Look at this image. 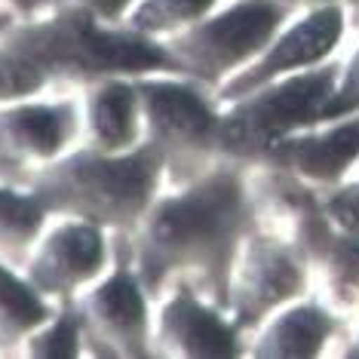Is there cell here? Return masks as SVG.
Returning a JSON list of instances; mask_svg holds the SVG:
<instances>
[{"label":"cell","instance_id":"7a4b0ae2","mask_svg":"<svg viewBox=\"0 0 359 359\" xmlns=\"http://www.w3.org/2000/svg\"><path fill=\"white\" fill-rule=\"evenodd\" d=\"M163 166L154 144L123 154L83 148L46 163L31 182V194L46 212L133 233L154 206Z\"/></svg>","mask_w":359,"mask_h":359},{"label":"cell","instance_id":"4fadbf2b","mask_svg":"<svg viewBox=\"0 0 359 359\" xmlns=\"http://www.w3.org/2000/svg\"><path fill=\"white\" fill-rule=\"evenodd\" d=\"M236 325L227 323L215 307L203 304L197 292L178 285L175 295L163 304L157 332H154V353L157 356H236L240 338Z\"/></svg>","mask_w":359,"mask_h":359},{"label":"cell","instance_id":"8992f818","mask_svg":"<svg viewBox=\"0 0 359 359\" xmlns=\"http://www.w3.org/2000/svg\"><path fill=\"white\" fill-rule=\"evenodd\" d=\"M307 289V258L295 243L252 231L243 240L227 280L224 307L236 332L258 329L283 304Z\"/></svg>","mask_w":359,"mask_h":359},{"label":"cell","instance_id":"52a82bcc","mask_svg":"<svg viewBox=\"0 0 359 359\" xmlns=\"http://www.w3.org/2000/svg\"><path fill=\"white\" fill-rule=\"evenodd\" d=\"M142 95V120L148 126V144L163 154V163L175 169L197 163L206 154H215L218 114L206 95L191 83L178 80H135Z\"/></svg>","mask_w":359,"mask_h":359},{"label":"cell","instance_id":"30bf717a","mask_svg":"<svg viewBox=\"0 0 359 359\" xmlns=\"http://www.w3.org/2000/svg\"><path fill=\"white\" fill-rule=\"evenodd\" d=\"M104 267V233L99 224L68 218L37 240L28 255V276L40 295H74L80 285L93 283Z\"/></svg>","mask_w":359,"mask_h":359},{"label":"cell","instance_id":"5b68a950","mask_svg":"<svg viewBox=\"0 0 359 359\" xmlns=\"http://www.w3.org/2000/svg\"><path fill=\"white\" fill-rule=\"evenodd\" d=\"M292 6L283 0H236L215 15L169 34L166 50L178 74L206 86H222L249 62H255L280 34Z\"/></svg>","mask_w":359,"mask_h":359},{"label":"cell","instance_id":"603a6c76","mask_svg":"<svg viewBox=\"0 0 359 359\" xmlns=\"http://www.w3.org/2000/svg\"><path fill=\"white\" fill-rule=\"evenodd\" d=\"M135 0H71V6H80V10L93 13L95 19L102 22H117Z\"/></svg>","mask_w":359,"mask_h":359},{"label":"cell","instance_id":"3957f363","mask_svg":"<svg viewBox=\"0 0 359 359\" xmlns=\"http://www.w3.org/2000/svg\"><path fill=\"white\" fill-rule=\"evenodd\" d=\"M4 40L37 59L53 77H74L83 83L151 71L178 74L166 43H157L133 28H108V22L80 6L59 10L43 22L19 25L4 34Z\"/></svg>","mask_w":359,"mask_h":359},{"label":"cell","instance_id":"d4e9b609","mask_svg":"<svg viewBox=\"0 0 359 359\" xmlns=\"http://www.w3.org/2000/svg\"><path fill=\"white\" fill-rule=\"evenodd\" d=\"M347 356H359V332H356L353 344H350V347H347Z\"/></svg>","mask_w":359,"mask_h":359},{"label":"cell","instance_id":"9c48e42d","mask_svg":"<svg viewBox=\"0 0 359 359\" xmlns=\"http://www.w3.org/2000/svg\"><path fill=\"white\" fill-rule=\"evenodd\" d=\"M344 37V10L338 4H325L310 10L304 19L285 28L283 34L271 40L264 53L255 62H249L243 71H236L231 80L218 86V99L236 102L255 89L273 83L289 71H307L323 65L334 53V46Z\"/></svg>","mask_w":359,"mask_h":359},{"label":"cell","instance_id":"e0dca14e","mask_svg":"<svg viewBox=\"0 0 359 359\" xmlns=\"http://www.w3.org/2000/svg\"><path fill=\"white\" fill-rule=\"evenodd\" d=\"M43 218L46 206L34 194H15L0 187V261L22 264L37 246Z\"/></svg>","mask_w":359,"mask_h":359},{"label":"cell","instance_id":"277c9868","mask_svg":"<svg viewBox=\"0 0 359 359\" xmlns=\"http://www.w3.org/2000/svg\"><path fill=\"white\" fill-rule=\"evenodd\" d=\"M344 65L329 62L298 77L273 80L231 102V111L218 117L215 154L231 163H261L289 135L323 123Z\"/></svg>","mask_w":359,"mask_h":359},{"label":"cell","instance_id":"5bb4252c","mask_svg":"<svg viewBox=\"0 0 359 359\" xmlns=\"http://www.w3.org/2000/svg\"><path fill=\"white\" fill-rule=\"evenodd\" d=\"M142 129V95L135 80H95L86 89V138L104 154L133 151Z\"/></svg>","mask_w":359,"mask_h":359},{"label":"cell","instance_id":"7402d4cb","mask_svg":"<svg viewBox=\"0 0 359 359\" xmlns=\"http://www.w3.org/2000/svg\"><path fill=\"white\" fill-rule=\"evenodd\" d=\"M353 114H359V50L353 53V59L341 68V80L323 111V123L341 120V117H353Z\"/></svg>","mask_w":359,"mask_h":359},{"label":"cell","instance_id":"cb8c5ba5","mask_svg":"<svg viewBox=\"0 0 359 359\" xmlns=\"http://www.w3.org/2000/svg\"><path fill=\"white\" fill-rule=\"evenodd\" d=\"M289 6H301V4H310V6H325V4H341V0H283Z\"/></svg>","mask_w":359,"mask_h":359},{"label":"cell","instance_id":"7c38bea8","mask_svg":"<svg viewBox=\"0 0 359 359\" xmlns=\"http://www.w3.org/2000/svg\"><path fill=\"white\" fill-rule=\"evenodd\" d=\"M320 133H295L271 148L264 166L298 178L310 187H334L359 160V114L329 120Z\"/></svg>","mask_w":359,"mask_h":359},{"label":"cell","instance_id":"ba28073f","mask_svg":"<svg viewBox=\"0 0 359 359\" xmlns=\"http://www.w3.org/2000/svg\"><path fill=\"white\" fill-rule=\"evenodd\" d=\"M129 252H117V267L102 285L80 301L77 316L83 341L99 356H148L154 353L144 285L129 271Z\"/></svg>","mask_w":359,"mask_h":359},{"label":"cell","instance_id":"44dd1931","mask_svg":"<svg viewBox=\"0 0 359 359\" xmlns=\"http://www.w3.org/2000/svg\"><path fill=\"white\" fill-rule=\"evenodd\" d=\"M323 212L329 222L350 236H359V182L356 184H334L320 197Z\"/></svg>","mask_w":359,"mask_h":359},{"label":"cell","instance_id":"6da1fadb","mask_svg":"<svg viewBox=\"0 0 359 359\" xmlns=\"http://www.w3.org/2000/svg\"><path fill=\"white\" fill-rule=\"evenodd\" d=\"M236 166L200 175L182 194L154 203L138 222L133 258L144 292H160L169 276H203L224 304L236 252L255 222L252 194Z\"/></svg>","mask_w":359,"mask_h":359},{"label":"cell","instance_id":"d6986e66","mask_svg":"<svg viewBox=\"0 0 359 359\" xmlns=\"http://www.w3.org/2000/svg\"><path fill=\"white\" fill-rule=\"evenodd\" d=\"M50 71L19 46L0 40V104L22 102L50 83Z\"/></svg>","mask_w":359,"mask_h":359},{"label":"cell","instance_id":"ffe728a7","mask_svg":"<svg viewBox=\"0 0 359 359\" xmlns=\"http://www.w3.org/2000/svg\"><path fill=\"white\" fill-rule=\"evenodd\" d=\"M80 341H83V329H80L77 310H65L55 320H46L40 329L25 341L31 356L43 359H74L80 353Z\"/></svg>","mask_w":359,"mask_h":359},{"label":"cell","instance_id":"2e32d148","mask_svg":"<svg viewBox=\"0 0 359 359\" xmlns=\"http://www.w3.org/2000/svg\"><path fill=\"white\" fill-rule=\"evenodd\" d=\"M50 320V307L28 280H19L0 261V344L13 347L34 334Z\"/></svg>","mask_w":359,"mask_h":359},{"label":"cell","instance_id":"ac0fdd59","mask_svg":"<svg viewBox=\"0 0 359 359\" xmlns=\"http://www.w3.org/2000/svg\"><path fill=\"white\" fill-rule=\"evenodd\" d=\"M215 6V0H138L135 10L129 13L126 28L138 31V34L160 37V34H175Z\"/></svg>","mask_w":359,"mask_h":359},{"label":"cell","instance_id":"8fae6325","mask_svg":"<svg viewBox=\"0 0 359 359\" xmlns=\"http://www.w3.org/2000/svg\"><path fill=\"white\" fill-rule=\"evenodd\" d=\"M80 129L77 102H6L0 104V163H53Z\"/></svg>","mask_w":359,"mask_h":359},{"label":"cell","instance_id":"9a60e30c","mask_svg":"<svg viewBox=\"0 0 359 359\" xmlns=\"http://www.w3.org/2000/svg\"><path fill=\"white\" fill-rule=\"evenodd\" d=\"M338 329V320L316 301L292 304L258 325L252 353L273 359H310L320 356L323 347Z\"/></svg>","mask_w":359,"mask_h":359}]
</instances>
